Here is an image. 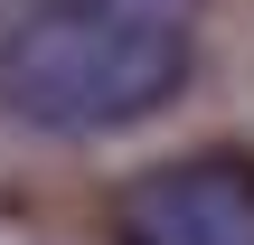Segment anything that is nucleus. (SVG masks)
<instances>
[{"instance_id": "f03ea898", "label": "nucleus", "mask_w": 254, "mask_h": 245, "mask_svg": "<svg viewBox=\"0 0 254 245\" xmlns=\"http://www.w3.org/2000/svg\"><path fill=\"white\" fill-rule=\"evenodd\" d=\"M113 245H254V161L198 151L141 170L113 198Z\"/></svg>"}, {"instance_id": "f257e3e1", "label": "nucleus", "mask_w": 254, "mask_h": 245, "mask_svg": "<svg viewBox=\"0 0 254 245\" xmlns=\"http://www.w3.org/2000/svg\"><path fill=\"white\" fill-rule=\"evenodd\" d=\"M207 0H19L0 28V113L57 142L132 132L198 76Z\"/></svg>"}]
</instances>
